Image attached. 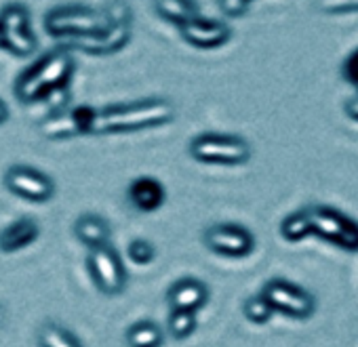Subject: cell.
<instances>
[{
	"label": "cell",
	"mask_w": 358,
	"mask_h": 347,
	"mask_svg": "<svg viewBox=\"0 0 358 347\" xmlns=\"http://www.w3.org/2000/svg\"><path fill=\"white\" fill-rule=\"evenodd\" d=\"M173 118H175V108L171 101L160 97L139 99L131 103L95 110L91 135H118V133L156 128L173 122Z\"/></svg>",
	"instance_id": "6da1fadb"
},
{
	"label": "cell",
	"mask_w": 358,
	"mask_h": 347,
	"mask_svg": "<svg viewBox=\"0 0 358 347\" xmlns=\"http://www.w3.org/2000/svg\"><path fill=\"white\" fill-rule=\"evenodd\" d=\"M74 74V57L70 49L57 47L26 68L15 80V97L22 103H36L53 93L68 89Z\"/></svg>",
	"instance_id": "7a4b0ae2"
},
{
	"label": "cell",
	"mask_w": 358,
	"mask_h": 347,
	"mask_svg": "<svg viewBox=\"0 0 358 347\" xmlns=\"http://www.w3.org/2000/svg\"><path fill=\"white\" fill-rule=\"evenodd\" d=\"M103 13L110 20V26L97 34L91 36H78V38H70L66 40V49H76V51H85L91 55H110L116 53L120 49H124L131 40V32H133V13L131 7L124 3V0H112L103 7Z\"/></svg>",
	"instance_id": "3957f363"
},
{
	"label": "cell",
	"mask_w": 358,
	"mask_h": 347,
	"mask_svg": "<svg viewBox=\"0 0 358 347\" xmlns=\"http://www.w3.org/2000/svg\"><path fill=\"white\" fill-rule=\"evenodd\" d=\"M110 26L103 9H93L85 5H62L45 15V30L53 38H78L91 36Z\"/></svg>",
	"instance_id": "277c9868"
},
{
	"label": "cell",
	"mask_w": 358,
	"mask_h": 347,
	"mask_svg": "<svg viewBox=\"0 0 358 347\" xmlns=\"http://www.w3.org/2000/svg\"><path fill=\"white\" fill-rule=\"evenodd\" d=\"M306 215L310 223V234L322 238L324 242L341 251L358 253V221L356 219L327 205L308 207Z\"/></svg>",
	"instance_id": "5b68a950"
},
{
	"label": "cell",
	"mask_w": 358,
	"mask_h": 347,
	"mask_svg": "<svg viewBox=\"0 0 358 347\" xmlns=\"http://www.w3.org/2000/svg\"><path fill=\"white\" fill-rule=\"evenodd\" d=\"M190 156L205 164L238 166V164L249 162L251 143L238 135L201 133L190 141Z\"/></svg>",
	"instance_id": "8992f818"
},
{
	"label": "cell",
	"mask_w": 358,
	"mask_h": 347,
	"mask_svg": "<svg viewBox=\"0 0 358 347\" xmlns=\"http://www.w3.org/2000/svg\"><path fill=\"white\" fill-rule=\"evenodd\" d=\"M0 47L15 57H28L36 51L38 38L30 28V11L24 5L11 3L0 11Z\"/></svg>",
	"instance_id": "52a82bcc"
},
{
	"label": "cell",
	"mask_w": 358,
	"mask_h": 347,
	"mask_svg": "<svg viewBox=\"0 0 358 347\" xmlns=\"http://www.w3.org/2000/svg\"><path fill=\"white\" fill-rule=\"evenodd\" d=\"M262 297L270 303L272 311H280L293 320H308L316 311V299L306 288L285 278L268 280L262 288Z\"/></svg>",
	"instance_id": "ba28073f"
},
{
	"label": "cell",
	"mask_w": 358,
	"mask_h": 347,
	"mask_svg": "<svg viewBox=\"0 0 358 347\" xmlns=\"http://www.w3.org/2000/svg\"><path fill=\"white\" fill-rule=\"evenodd\" d=\"M87 267H89V274H91L99 293L114 297V295H120L124 290L127 272H124L120 255L110 244L91 249L89 259H87Z\"/></svg>",
	"instance_id": "9c48e42d"
},
{
	"label": "cell",
	"mask_w": 358,
	"mask_h": 347,
	"mask_svg": "<svg viewBox=\"0 0 358 347\" xmlns=\"http://www.w3.org/2000/svg\"><path fill=\"white\" fill-rule=\"evenodd\" d=\"M95 120V110L89 105H66L62 110L51 112L41 124L38 131L47 139H70L78 135H91Z\"/></svg>",
	"instance_id": "30bf717a"
},
{
	"label": "cell",
	"mask_w": 358,
	"mask_h": 347,
	"mask_svg": "<svg viewBox=\"0 0 358 347\" xmlns=\"http://www.w3.org/2000/svg\"><path fill=\"white\" fill-rule=\"evenodd\" d=\"M203 240L209 251L230 259L249 257L255 249V236L238 223H215L205 230Z\"/></svg>",
	"instance_id": "8fae6325"
},
{
	"label": "cell",
	"mask_w": 358,
	"mask_h": 347,
	"mask_svg": "<svg viewBox=\"0 0 358 347\" xmlns=\"http://www.w3.org/2000/svg\"><path fill=\"white\" fill-rule=\"evenodd\" d=\"M5 186L15 196H22L30 202H47L55 194V184L43 170L26 166V164H13L5 172Z\"/></svg>",
	"instance_id": "7c38bea8"
},
{
	"label": "cell",
	"mask_w": 358,
	"mask_h": 347,
	"mask_svg": "<svg viewBox=\"0 0 358 347\" xmlns=\"http://www.w3.org/2000/svg\"><path fill=\"white\" fill-rule=\"evenodd\" d=\"M179 32H182V38L203 51H213L224 47L230 38H232V30L226 22L222 20H211V17H203L196 15L188 22H184L182 26H177Z\"/></svg>",
	"instance_id": "4fadbf2b"
},
{
	"label": "cell",
	"mask_w": 358,
	"mask_h": 347,
	"mask_svg": "<svg viewBox=\"0 0 358 347\" xmlns=\"http://www.w3.org/2000/svg\"><path fill=\"white\" fill-rule=\"evenodd\" d=\"M166 297H169L171 309L196 313L209 301V288L196 278H182L169 288Z\"/></svg>",
	"instance_id": "5bb4252c"
},
{
	"label": "cell",
	"mask_w": 358,
	"mask_h": 347,
	"mask_svg": "<svg viewBox=\"0 0 358 347\" xmlns=\"http://www.w3.org/2000/svg\"><path fill=\"white\" fill-rule=\"evenodd\" d=\"M164 186L154 177H137L129 186V202L141 213H154L164 205Z\"/></svg>",
	"instance_id": "9a60e30c"
},
{
	"label": "cell",
	"mask_w": 358,
	"mask_h": 347,
	"mask_svg": "<svg viewBox=\"0 0 358 347\" xmlns=\"http://www.w3.org/2000/svg\"><path fill=\"white\" fill-rule=\"evenodd\" d=\"M38 234H41V228H38L36 219L22 217L0 232V251L3 253L22 251V249L30 246L32 242H36Z\"/></svg>",
	"instance_id": "2e32d148"
},
{
	"label": "cell",
	"mask_w": 358,
	"mask_h": 347,
	"mask_svg": "<svg viewBox=\"0 0 358 347\" xmlns=\"http://www.w3.org/2000/svg\"><path fill=\"white\" fill-rule=\"evenodd\" d=\"M74 234L76 238L87 244L89 249H95V246H103V244H110V226L106 219L97 217V215H80L74 223Z\"/></svg>",
	"instance_id": "e0dca14e"
},
{
	"label": "cell",
	"mask_w": 358,
	"mask_h": 347,
	"mask_svg": "<svg viewBox=\"0 0 358 347\" xmlns=\"http://www.w3.org/2000/svg\"><path fill=\"white\" fill-rule=\"evenodd\" d=\"M152 5L160 20L175 26H182L184 22L201 15L196 0H152Z\"/></svg>",
	"instance_id": "ac0fdd59"
},
{
	"label": "cell",
	"mask_w": 358,
	"mask_h": 347,
	"mask_svg": "<svg viewBox=\"0 0 358 347\" xmlns=\"http://www.w3.org/2000/svg\"><path fill=\"white\" fill-rule=\"evenodd\" d=\"M164 341V332L158 324L150 320H141L127 330V343L129 347H160Z\"/></svg>",
	"instance_id": "d6986e66"
},
{
	"label": "cell",
	"mask_w": 358,
	"mask_h": 347,
	"mask_svg": "<svg viewBox=\"0 0 358 347\" xmlns=\"http://www.w3.org/2000/svg\"><path fill=\"white\" fill-rule=\"evenodd\" d=\"M38 343L41 347H83L72 332L53 322H47L38 328Z\"/></svg>",
	"instance_id": "ffe728a7"
},
{
	"label": "cell",
	"mask_w": 358,
	"mask_h": 347,
	"mask_svg": "<svg viewBox=\"0 0 358 347\" xmlns=\"http://www.w3.org/2000/svg\"><path fill=\"white\" fill-rule=\"evenodd\" d=\"M280 234L287 242H301L303 238L312 236L310 234V223H308V215L306 209L303 211H295L291 215H287L280 223Z\"/></svg>",
	"instance_id": "44dd1931"
},
{
	"label": "cell",
	"mask_w": 358,
	"mask_h": 347,
	"mask_svg": "<svg viewBox=\"0 0 358 347\" xmlns=\"http://www.w3.org/2000/svg\"><path fill=\"white\" fill-rule=\"evenodd\" d=\"M196 328V313L194 311H182V309H173L169 316V332L173 339L184 341L188 339Z\"/></svg>",
	"instance_id": "7402d4cb"
},
{
	"label": "cell",
	"mask_w": 358,
	"mask_h": 347,
	"mask_svg": "<svg viewBox=\"0 0 358 347\" xmlns=\"http://www.w3.org/2000/svg\"><path fill=\"white\" fill-rule=\"evenodd\" d=\"M243 313H245V318L249 320V322H253V324H266L270 318H272V307H270V303L262 297V293L259 295H253V297H249L247 301H245V305H243Z\"/></svg>",
	"instance_id": "603a6c76"
},
{
	"label": "cell",
	"mask_w": 358,
	"mask_h": 347,
	"mask_svg": "<svg viewBox=\"0 0 358 347\" xmlns=\"http://www.w3.org/2000/svg\"><path fill=\"white\" fill-rule=\"evenodd\" d=\"M314 7L324 15H345L358 13V0H314Z\"/></svg>",
	"instance_id": "cb8c5ba5"
},
{
	"label": "cell",
	"mask_w": 358,
	"mask_h": 347,
	"mask_svg": "<svg viewBox=\"0 0 358 347\" xmlns=\"http://www.w3.org/2000/svg\"><path fill=\"white\" fill-rule=\"evenodd\" d=\"M156 257V249L148 240H133L129 244V259L137 265H148Z\"/></svg>",
	"instance_id": "d4e9b609"
},
{
	"label": "cell",
	"mask_w": 358,
	"mask_h": 347,
	"mask_svg": "<svg viewBox=\"0 0 358 347\" xmlns=\"http://www.w3.org/2000/svg\"><path fill=\"white\" fill-rule=\"evenodd\" d=\"M217 5L226 17H245L251 7L249 0H217Z\"/></svg>",
	"instance_id": "484cf974"
},
{
	"label": "cell",
	"mask_w": 358,
	"mask_h": 347,
	"mask_svg": "<svg viewBox=\"0 0 358 347\" xmlns=\"http://www.w3.org/2000/svg\"><path fill=\"white\" fill-rule=\"evenodd\" d=\"M343 76L358 84V51L343 64Z\"/></svg>",
	"instance_id": "4316f807"
},
{
	"label": "cell",
	"mask_w": 358,
	"mask_h": 347,
	"mask_svg": "<svg viewBox=\"0 0 358 347\" xmlns=\"http://www.w3.org/2000/svg\"><path fill=\"white\" fill-rule=\"evenodd\" d=\"M343 112L348 114V118H352L354 122H358V97L348 99V101L343 103Z\"/></svg>",
	"instance_id": "83f0119b"
},
{
	"label": "cell",
	"mask_w": 358,
	"mask_h": 347,
	"mask_svg": "<svg viewBox=\"0 0 358 347\" xmlns=\"http://www.w3.org/2000/svg\"><path fill=\"white\" fill-rule=\"evenodd\" d=\"M7 120H9V108L3 99H0V124H5Z\"/></svg>",
	"instance_id": "f1b7e54d"
},
{
	"label": "cell",
	"mask_w": 358,
	"mask_h": 347,
	"mask_svg": "<svg viewBox=\"0 0 358 347\" xmlns=\"http://www.w3.org/2000/svg\"><path fill=\"white\" fill-rule=\"evenodd\" d=\"M3 322H5V309L0 307V326H3Z\"/></svg>",
	"instance_id": "f546056e"
},
{
	"label": "cell",
	"mask_w": 358,
	"mask_h": 347,
	"mask_svg": "<svg viewBox=\"0 0 358 347\" xmlns=\"http://www.w3.org/2000/svg\"><path fill=\"white\" fill-rule=\"evenodd\" d=\"M249 3H253V0H249Z\"/></svg>",
	"instance_id": "4dcf8cb0"
}]
</instances>
